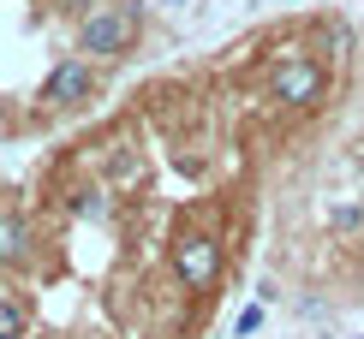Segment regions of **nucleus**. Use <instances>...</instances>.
Here are the masks:
<instances>
[{
	"label": "nucleus",
	"instance_id": "39448f33",
	"mask_svg": "<svg viewBox=\"0 0 364 339\" xmlns=\"http://www.w3.org/2000/svg\"><path fill=\"white\" fill-rule=\"evenodd\" d=\"M36 256V238H30V221L18 209H0V268H24Z\"/></svg>",
	"mask_w": 364,
	"mask_h": 339
},
{
	"label": "nucleus",
	"instance_id": "7ed1b4c3",
	"mask_svg": "<svg viewBox=\"0 0 364 339\" xmlns=\"http://www.w3.org/2000/svg\"><path fill=\"white\" fill-rule=\"evenodd\" d=\"M42 101L54 107V113H72V107H90L96 101V60H60L48 72V84H42Z\"/></svg>",
	"mask_w": 364,
	"mask_h": 339
},
{
	"label": "nucleus",
	"instance_id": "1a4fd4ad",
	"mask_svg": "<svg viewBox=\"0 0 364 339\" xmlns=\"http://www.w3.org/2000/svg\"><path fill=\"white\" fill-rule=\"evenodd\" d=\"M335 226H341V233H353V226H364V209H358V203H341V209H335Z\"/></svg>",
	"mask_w": 364,
	"mask_h": 339
},
{
	"label": "nucleus",
	"instance_id": "0eeeda50",
	"mask_svg": "<svg viewBox=\"0 0 364 339\" xmlns=\"http://www.w3.org/2000/svg\"><path fill=\"white\" fill-rule=\"evenodd\" d=\"M257 328H263V304H245V310L233 316V333H239V339H251Z\"/></svg>",
	"mask_w": 364,
	"mask_h": 339
},
{
	"label": "nucleus",
	"instance_id": "9d476101",
	"mask_svg": "<svg viewBox=\"0 0 364 339\" xmlns=\"http://www.w3.org/2000/svg\"><path fill=\"white\" fill-rule=\"evenodd\" d=\"M173 6H186V0H173Z\"/></svg>",
	"mask_w": 364,
	"mask_h": 339
},
{
	"label": "nucleus",
	"instance_id": "423d86ee",
	"mask_svg": "<svg viewBox=\"0 0 364 339\" xmlns=\"http://www.w3.org/2000/svg\"><path fill=\"white\" fill-rule=\"evenodd\" d=\"M24 333H30V310L12 291H0V339H24Z\"/></svg>",
	"mask_w": 364,
	"mask_h": 339
},
{
	"label": "nucleus",
	"instance_id": "f257e3e1",
	"mask_svg": "<svg viewBox=\"0 0 364 339\" xmlns=\"http://www.w3.org/2000/svg\"><path fill=\"white\" fill-rule=\"evenodd\" d=\"M138 6H126V0H108V6H90L84 24H78V54L84 60H126L132 42H138Z\"/></svg>",
	"mask_w": 364,
	"mask_h": 339
},
{
	"label": "nucleus",
	"instance_id": "f03ea898",
	"mask_svg": "<svg viewBox=\"0 0 364 339\" xmlns=\"http://www.w3.org/2000/svg\"><path fill=\"white\" fill-rule=\"evenodd\" d=\"M323 84H328L323 60H311V54H299V48H287L275 60V72H269V96H275L281 107H316Z\"/></svg>",
	"mask_w": 364,
	"mask_h": 339
},
{
	"label": "nucleus",
	"instance_id": "20e7f679",
	"mask_svg": "<svg viewBox=\"0 0 364 339\" xmlns=\"http://www.w3.org/2000/svg\"><path fill=\"white\" fill-rule=\"evenodd\" d=\"M173 268H179V280H186L191 291L215 286V274H221V244L209 238V233H186V238L173 244Z\"/></svg>",
	"mask_w": 364,
	"mask_h": 339
},
{
	"label": "nucleus",
	"instance_id": "6e6552de",
	"mask_svg": "<svg viewBox=\"0 0 364 339\" xmlns=\"http://www.w3.org/2000/svg\"><path fill=\"white\" fill-rule=\"evenodd\" d=\"M78 214H90V221H102V214H108V196L102 191H78V203H72Z\"/></svg>",
	"mask_w": 364,
	"mask_h": 339
}]
</instances>
